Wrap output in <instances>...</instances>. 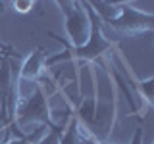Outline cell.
Returning a JSON list of instances; mask_svg holds the SVG:
<instances>
[{
    "label": "cell",
    "mask_w": 154,
    "mask_h": 144,
    "mask_svg": "<svg viewBox=\"0 0 154 144\" xmlns=\"http://www.w3.org/2000/svg\"><path fill=\"white\" fill-rule=\"evenodd\" d=\"M106 25L112 27L122 37H139L150 35L154 29V16L150 12H141L133 6H119V14L114 19L106 21Z\"/></svg>",
    "instance_id": "cell-3"
},
{
    "label": "cell",
    "mask_w": 154,
    "mask_h": 144,
    "mask_svg": "<svg viewBox=\"0 0 154 144\" xmlns=\"http://www.w3.org/2000/svg\"><path fill=\"white\" fill-rule=\"evenodd\" d=\"M64 127H66V123L52 125L48 131H45L41 136H38V140L35 144H58V142H60V134H62V131H64Z\"/></svg>",
    "instance_id": "cell-7"
},
{
    "label": "cell",
    "mask_w": 154,
    "mask_h": 144,
    "mask_svg": "<svg viewBox=\"0 0 154 144\" xmlns=\"http://www.w3.org/2000/svg\"><path fill=\"white\" fill-rule=\"evenodd\" d=\"M135 88H137L139 96H143L144 104L152 106V85H154V77H148L144 81H139V83H133Z\"/></svg>",
    "instance_id": "cell-8"
},
{
    "label": "cell",
    "mask_w": 154,
    "mask_h": 144,
    "mask_svg": "<svg viewBox=\"0 0 154 144\" xmlns=\"http://www.w3.org/2000/svg\"><path fill=\"white\" fill-rule=\"evenodd\" d=\"M64 12V27L69 46H83L91 33V19L83 0H54Z\"/></svg>",
    "instance_id": "cell-2"
},
{
    "label": "cell",
    "mask_w": 154,
    "mask_h": 144,
    "mask_svg": "<svg viewBox=\"0 0 154 144\" xmlns=\"http://www.w3.org/2000/svg\"><path fill=\"white\" fill-rule=\"evenodd\" d=\"M96 144H114V142H108V140H106V142H96Z\"/></svg>",
    "instance_id": "cell-10"
},
{
    "label": "cell",
    "mask_w": 154,
    "mask_h": 144,
    "mask_svg": "<svg viewBox=\"0 0 154 144\" xmlns=\"http://www.w3.org/2000/svg\"><path fill=\"white\" fill-rule=\"evenodd\" d=\"M17 129H27L29 125H45L50 129L54 123L52 112L48 106V96L42 88V81H37L33 92L27 98H21L17 110H16V119H14Z\"/></svg>",
    "instance_id": "cell-1"
},
{
    "label": "cell",
    "mask_w": 154,
    "mask_h": 144,
    "mask_svg": "<svg viewBox=\"0 0 154 144\" xmlns=\"http://www.w3.org/2000/svg\"><path fill=\"white\" fill-rule=\"evenodd\" d=\"M46 52L42 46H37L35 50L29 54L25 60L21 62V65H19V79L21 81H27V83H37V81H41V75L45 73L46 69Z\"/></svg>",
    "instance_id": "cell-5"
},
{
    "label": "cell",
    "mask_w": 154,
    "mask_h": 144,
    "mask_svg": "<svg viewBox=\"0 0 154 144\" xmlns=\"http://www.w3.org/2000/svg\"><path fill=\"white\" fill-rule=\"evenodd\" d=\"M104 2H108L110 6H125V4H131V2H135V0H104Z\"/></svg>",
    "instance_id": "cell-9"
},
{
    "label": "cell",
    "mask_w": 154,
    "mask_h": 144,
    "mask_svg": "<svg viewBox=\"0 0 154 144\" xmlns=\"http://www.w3.org/2000/svg\"><path fill=\"white\" fill-rule=\"evenodd\" d=\"M58 144H79V121L73 113L69 115L64 131L60 134V142Z\"/></svg>",
    "instance_id": "cell-6"
},
{
    "label": "cell",
    "mask_w": 154,
    "mask_h": 144,
    "mask_svg": "<svg viewBox=\"0 0 154 144\" xmlns=\"http://www.w3.org/2000/svg\"><path fill=\"white\" fill-rule=\"evenodd\" d=\"M14 54H2L0 56V127H8V102L12 96L14 86V65L12 58Z\"/></svg>",
    "instance_id": "cell-4"
}]
</instances>
